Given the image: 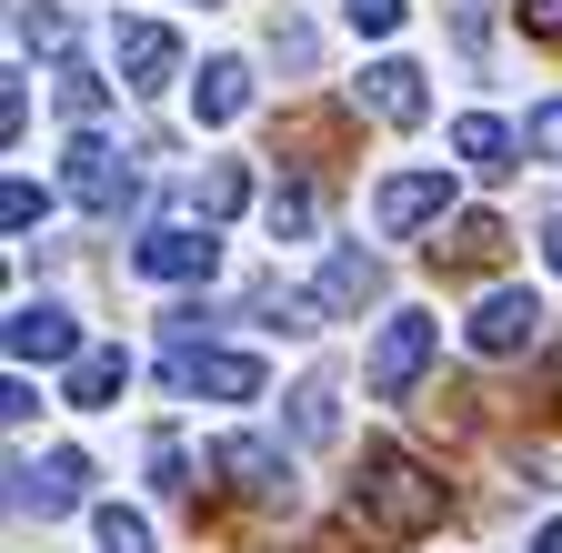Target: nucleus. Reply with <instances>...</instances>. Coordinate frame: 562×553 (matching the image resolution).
<instances>
[{"instance_id": "nucleus-30", "label": "nucleus", "mask_w": 562, "mask_h": 553, "mask_svg": "<svg viewBox=\"0 0 562 553\" xmlns=\"http://www.w3.org/2000/svg\"><path fill=\"white\" fill-rule=\"evenodd\" d=\"M532 553H562V513H552V523H542V533H532Z\"/></svg>"}, {"instance_id": "nucleus-22", "label": "nucleus", "mask_w": 562, "mask_h": 553, "mask_svg": "<svg viewBox=\"0 0 562 553\" xmlns=\"http://www.w3.org/2000/svg\"><path fill=\"white\" fill-rule=\"evenodd\" d=\"M60 111H70V121H81V131H91V121L111 111V81H91V71H81V60H60Z\"/></svg>"}, {"instance_id": "nucleus-5", "label": "nucleus", "mask_w": 562, "mask_h": 553, "mask_svg": "<svg viewBox=\"0 0 562 553\" xmlns=\"http://www.w3.org/2000/svg\"><path fill=\"white\" fill-rule=\"evenodd\" d=\"M432 342H442V322L392 312V322H382V342H372V392H382V402H402L422 373H432Z\"/></svg>"}, {"instance_id": "nucleus-24", "label": "nucleus", "mask_w": 562, "mask_h": 553, "mask_svg": "<svg viewBox=\"0 0 562 553\" xmlns=\"http://www.w3.org/2000/svg\"><path fill=\"white\" fill-rule=\"evenodd\" d=\"M91 533H101V553H151V523L121 513V504H101V513H91Z\"/></svg>"}, {"instance_id": "nucleus-13", "label": "nucleus", "mask_w": 562, "mask_h": 553, "mask_svg": "<svg viewBox=\"0 0 562 553\" xmlns=\"http://www.w3.org/2000/svg\"><path fill=\"white\" fill-rule=\"evenodd\" d=\"M513 152H522V131H503L492 111H462V121H452V162H462V172L503 181V172H513Z\"/></svg>"}, {"instance_id": "nucleus-6", "label": "nucleus", "mask_w": 562, "mask_h": 553, "mask_svg": "<svg viewBox=\"0 0 562 553\" xmlns=\"http://www.w3.org/2000/svg\"><path fill=\"white\" fill-rule=\"evenodd\" d=\"M442 212H452V181H442V172H392V181L372 191V222H382V242L432 232Z\"/></svg>"}, {"instance_id": "nucleus-20", "label": "nucleus", "mask_w": 562, "mask_h": 553, "mask_svg": "<svg viewBox=\"0 0 562 553\" xmlns=\"http://www.w3.org/2000/svg\"><path fill=\"white\" fill-rule=\"evenodd\" d=\"M261 222H271V242H302V232L322 222V191H312V181H281V191L261 201Z\"/></svg>"}, {"instance_id": "nucleus-14", "label": "nucleus", "mask_w": 562, "mask_h": 553, "mask_svg": "<svg viewBox=\"0 0 562 553\" xmlns=\"http://www.w3.org/2000/svg\"><path fill=\"white\" fill-rule=\"evenodd\" d=\"M222 473L241 483L251 504H271V494H292V463H281V443H261V433H232V443H222Z\"/></svg>"}, {"instance_id": "nucleus-11", "label": "nucleus", "mask_w": 562, "mask_h": 553, "mask_svg": "<svg viewBox=\"0 0 562 553\" xmlns=\"http://www.w3.org/2000/svg\"><path fill=\"white\" fill-rule=\"evenodd\" d=\"M161 373L181 392H211V402H251L261 392V353H171Z\"/></svg>"}, {"instance_id": "nucleus-28", "label": "nucleus", "mask_w": 562, "mask_h": 553, "mask_svg": "<svg viewBox=\"0 0 562 553\" xmlns=\"http://www.w3.org/2000/svg\"><path fill=\"white\" fill-rule=\"evenodd\" d=\"M151 483H161V494H191V453H181L171 433L151 443Z\"/></svg>"}, {"instance_id": "nucleus-16", "label": "nucleus", "mask_w": 562, "mask_h": 553, "mask_svg": "<svg viewBox=\"0 0 562 553\" xmlns=\"http://www.w3.org/2000/svg\"><path fill=\"white\" fill-rule=\"evenodd\" d=\"M191 111L222 131V121H241L251 111V60H201V81H191Z\"/></svg>"}, {"instance_id": "nucleus-4", "label": "nucleus", "mask_w": 562, "mask_h": 553, "mask_svg": "<svg viewBox=\"0 0 562 553\" xmlns=\"http://www.w3.org/2000/svg\"><path fill=\"white\" fill-rule=\"evenodd\" d=\"M60 181H70V201H81L91 222H121V201H131V172H121V152L101 131H81V142L60 152Z\"/></svg>"}, {"instance_id": "nucleus-9", "label": "nucleus", "mask_w": 562, "mask_h": 553, "mask_svg": "<svg viewBox=\"0 0 562 553\" xmlns=\"http://www.w3.org/2000/svg\"><path fill=\"white\" fill-rule=\"evenodd\" d=\"M81 353H91V342H81V322H70L60 302H21V312H11V363H21V373H31V363H60V373H70Z\"/></svg>"}, {"instance_id": "nucleus-2", "label": "nucleus", "mask_w": 562, "mask_h": 553, "mask_svg": "<svg viewBox=\"0 0 562 553\" xmlns=\"http://www.w3.org/2000/svg\"><path fill=\"white\" fill-rule=\"evenodd\" d=\"M131 272H151V283H211L222 242H211V222H161V232L131 242Z\"/></svg>"}, {"instance_id": "nucleus-18", "label": "nucleus", "mask_w": 562, "mask_h": 553, "mask_svg": "<svg viewBox=\"0 0 562 553\" xmlns=\"http://www.w3.org/2000/svg\"><path fill=\"white\" fill-rule=\"evenodd\" d=\"M241 201H251V172H241V162H211V172L191 181V212H201V222H232Z\"/></svg>"}, {"instance_id": "nucleus-25", "label": "nucleus", "mask_w": 562, "mask_h": 553, "mask_svg": "<svg viewBox=\"0 0 562 553\" xmlns=\"http://www.w3.org/2000/svg\"><path fill=\"white\" fill-rule=\"evenodd\" d=\"M402 11H412V0H341V21L362 31V41H392V31H402Z\"/></svg>"}, {"instance_id": "nucleus-8", "label": "nucleus", "mask_w": 562, "mask_h": 553, "mask_svg": "<svg viewBox=\"0 0 562 553\" xmlns=\"http://www.w3.org/2000/svg\"><path fill=\"white\" fill-rule=\"evenodd\" d=\"M111 60H121V91H161L181 71V41L171 21H111Z\"/></svg>"}, {"instance_id": "nucleus-17", "label": "nucleus", "mask_w": 562, "mask_h": 553, "mask_svg": "<svg viewBox=\"0 0 562 553\" xmlns=\"http://www.w3.org/2000/svg\"><path fill=\"white\" fill-rule=\"evenodd\" d=\"M492 252H503V222H492V212H462V222L432 242V262H442V272H482Z\"/></svg>"}, {"instance_id": "nucleus-29", "label": "nucleus", "mask_w": 562, "mask_h": 553, "mask_svg": "<svg viewBox=\"0 0 562 553\" xmlns=\"http://www.w3.org/2000/svg\"><path fill=\"white\" fill-rule=\"evenodd\" d=\"M522 31L532 41H562V0H522Z\"/></svg>"}, {"instance_id": "nucleus-19", "label": "nucleus", "mask_w": 562, "mask_h": 553, "mask_svg": "<svg viewBox=\"0 0 562 553\" xmlns=\"http://www.w3.org/2000/svg\"><path fill=\"white\" fill-rule=\"evenodd\" d=\"M292 433H302V443H331V433H341V392H331V373H312V383L292 392Z\"/></svg>"}, {"instance_id": "nucleus-21", "label": "nucleus", "mask_w": 562, "mask_h": 553, "mask_svg": "<svg viewBox=\"0 0 562 553\" xmlns=\"http://www.w3.org/2000/svg\"><path fill=\"white\" fill-rule=\"evenodd\" d=\"M41 212H50V201H41V181H21V172L0 181V232H11V242H31V232H41Z\"/></svg>"}, {"instance_id": "nucleus-15", "label": "nucleus", "mask_w": 562, "mask_h": 553, "mask_svg": "<svg viewBox=\"0 0 562 553\" xmlns=\"http://www.w3.org/2000/svg\"><path fill=\"white\" fill-rule=\"evenodd\" d=\"M121 392H131V353H121V342H91V353L70 363V383H60V402H81V412H101Z\"/></svg>"}, {"instance_id": "nucleus-26", "label": "nucleus", "mask_w": 562, "mask_h": 553, "mask_svg": "<svg viewBox=\"0 0 562 553\" xmlns=\"http://www.w3.org/2000/svg\"><path fill=\"white\" fill-rule=\"evenodd\" d=\"M522 152H532V162H562V101H542V111L522 121Z\"/></svg>"}, {"instance_id": "nucleus-27", "label": "nucleus", "mask_w": 562, "mask_h": 553, "mask_svg": "<svg viewBox=\"0 0 562 553\" xmlns=\"http://www.w3.org/2000/svg\"><path fill=\"white\" fill-rule=\"evenodd\" d=\"M452 41L462 51H492V0H452Z\"/></svg>"}, {"instance_id": "nucleus-23", "label": "nucleus", "mask_w": 562, "mask_h": 553, "mask_svg": "<svg viewBox=\"0 0 562 553\" xmlns=\"http://www.w3.org/2000/svg\"><path fill=\"white\" fill-rule=\"evenodd\" d=\"M21 51H70V11H50V0H21Z\"/></svg>"}, {"instance_id": "nucleus-10", "label": "nucleus", "mask_w": 562, "mask_h": 553, "mask_svg": "<svg viewBox=\"0 0 562 553\" xmlns=\"http://www.w3.org/2000/svg\"><path fill=\"white\" fill-rule=\"evenodd\" d=\"M351 101H362L372 121H392V131H412L422 111H432V91H422V71H412V60H402V51H382V60H372V71H362V81H351Z\"/></svg>"}, {"instance_id": "nucleus-12", "label": "nucleus", "mask_w": 562, "mask_h": 553, "mask_svg": "<svg viewBox=\"0 0 562 553\" xmlns=\"http://www.w3.org/2000/svg\"><path fill=\"white\" fill-rule=\"evenodd\" d=\"M322 312H372L382 302V252H362V242H341L331 262H322V292H312Z\"/></svg>"}, {"instance_id": "nucleus-1", "label": "nucleus", "mask_w": 562, "mask_h": 553, "mask_svg": "<svg viewBox=\"0 0 562 553\" xmlns=\"http://www.w3.org/2000/svg\"><path fill=\"white\" fill-rule=\"evenodd\" d=\"M442 513H452L442 473H422L402 443H372V453H362V483H351V523H362L372 543H422Z\"/></svg>"}, {"instance_id": "nucleus-3", "label": "nucleus", "mask_w": 562, "mask_h": 553, "mask_svg": "<svg viewBox=\"0 0 562 553\" xmlns=\"http://www.w3.org/2000/svg\"><path fill=\"white\" fill-rule=\"evenodd\" d=\"M81 483H91V453H41V463H11V504L21 513H41V523H60V513H81Z\"/></svg>"}, {"instance_id": "nucleus-7", "label": "nucleus", "mask_w": 562, "mask_h": 553, "mask_svg": "<svg viewBox=\"0 0 562 553\" xmlns=\"http://www.w3.org/2000/svg\"><path fill=\"white\" fill-rule=\"evenodd\" d=\"M462 342H472V353H492V363H503V353H532V342H542V302H532L522 283L482 292V312L462 322Z\"/></svg>"}, {"instance_id": "nucleus-31", "label": "nucleus", "mask_w": 562, "mask_h": 553, "mask_svg": "<svg viewBox=\"0 0 562 553\" xmlns=\"http://www.w3.org/2000/svg\"><path fill=\"white\" fill-rule=\"evenodd\" d=\"M542 262H552V272H562V222H552V232H542Z\"/></svg>"}]
</instances>
